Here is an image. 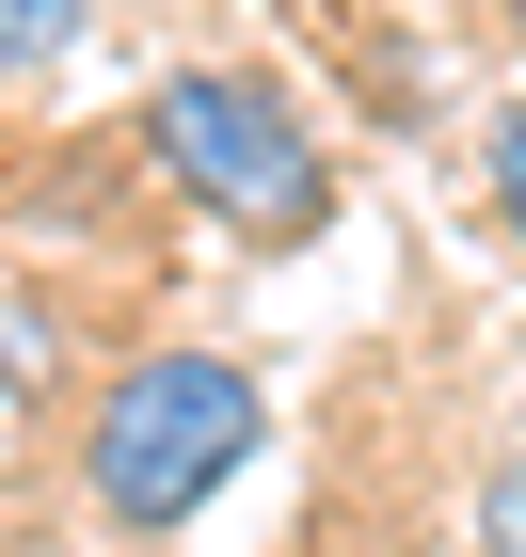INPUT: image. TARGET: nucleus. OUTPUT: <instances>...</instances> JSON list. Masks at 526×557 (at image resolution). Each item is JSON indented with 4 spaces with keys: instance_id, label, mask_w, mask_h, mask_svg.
<instances>
[{
    "instance_id": "obj_7",
    "label": "nucleus",
    "mask_w": 526,
    "mask_h": 557,
    "mask_svg": "<svg viewBox=\"0 0 526 557\" xmlns=\"http://www.w3.org/2000/svg\"><path fill=\"white\" fill-rule=\"evenodd\" d=\"M511 33H526V0H511Z\"/></svg>"
},
{
    "instance_id": "obj_8",
    "label": "nucleus",
    "mask_w": 526,
    "mask_h": 557,
    "mask_svg": "<svg viewBox=\"0 0 526 557\" xmlns=\"http://www.w3.org/2000/svg\"><path fill=\"white\" fill-rule=\"evenodd\" d=\"M0 557H16V542H0Z\"/></svg>"
},
{
    "instance_id": "obj_4",
    "label": "nucleus",
    "mask_w": 526,
    "mask_h": 557,
    "mask_svg": "<svg viewBox=\"0 0 526 557\" xmlns=\"http://www.w3.org/2000/svg\"><path fill=\"white\" fill-rule=\"evenodd\" d=\"M479 175H494V223H511V256H526V96L479 128Z\"/></svg>"
},
{
    "instance_id": "obj_1",
    "label": "nucleus",
    "mask_w": 526,
    "mask_h": 557,
    "mask_svg": "<svg viewBox=\"0 0 526 557\" xmlns=\"http://www.w3.org/2000/svg\"><path fill=\"white\" fill-rule=\"evenodd\" d=\"M256 446H271V383L240 350H144V367H112L96 414H81V494L160 542V525H192Z\"/></svg>"
},
{
    "instance_id": "obj_5",
    "label": "nucleus",
    "mask_w": 526,
    "mask_h": 557,
    "mask_svg": "<svg viewBox=\"0 0 526 557\" xmlns=\"http://www.w3.org/2000/svg\"><path fill=\"white\" fill-rule=\"evenodd\" d=\"M479 557H526V446H494L479 478Z\"/></svg>"
},
{
    "instance_id": "obj_6",
    "label": "nucleus",
    "mask_w": 526,
    "mask_h": 557,
    "mask_svg": "<svg viewBox=\"0 0 526 557\" xmlns=\"http://www.w3.org/2000/svg\"><path fill=\"white\" fill-rule=\"evenodd\" d=\"M64 33H81V0H0V81H16V64H48Z\"/></svg>"
},
{
    "instance_id": "obj_3",
    "label": "nucleus",
    "mask_w": 526,
    "mask_h": 557,
    "mask_svg": "<svg viewBox=\"0 0 526 557\" xmlns=\"http://www.w3.org/2000/svg\"><path fill=\"white\" fill-rule=\"evenodd\" d=\"M48 367H64V335H48V302L33 287H0V446L48 414Z\"/></svg>"
},
{
    "instance_id": "obj_2",
    "label": "nucleus",
    "mask_w": 526,
    "mask_h": 557,
    "mask_svg": "<svg viewBox=\"0 0 526 557\" xmlns=\"http://www.w3.org/2000/svg\"><path fill=\"white\" fill-rule=\"evenodd\" d=\"M144 144H160V175L192 191V208H223L240 239H271V256H288V239H319V208H335L319 128L256 81V64H160Z\"/></svg>"
}]
</instances>
